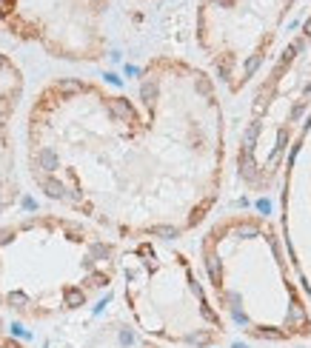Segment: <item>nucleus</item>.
<instances>
[{
    "label": "nucleus",
    "mask_w": 311,
    "mask_h": 348,
    "mask_svg": "<svg viewBox=\"0 0 311 348\" xmlns=\"http://www.w3.org/2000/svg\"><path fill=\"white\" fill-rule=\"evenodd\" d=\"M203 74L154 60L137 97L86 80H55L29 115V169L46 197L123 237H177L211 197L186 166L203 154L191 103Z\"/></svg>",
    "instance_id": "nucleus-1"
},
{
    "label": "nucleus",
    "mask_w": 311,
    "mask_h": 348,
    "mask_svg": "<svg viewBox=\"0 0 311 348\" xmlns=\"http://www.w3.org/2000/svg\"><path fill=\"white\" fill-rule=\"evenodd\" d=\"M115 248L69 217L0 226V308L40 320L74 311L109 286Z\"/></svg>",
    "instance_id": "nucleus-2"
},
{
    "label": "nucleus",
    "mask_w": 311,
    "mask_h": 348,
    "mask_svg": "<svg viewBox=\"0 0 311 348\" xmlns=\"http://www.w3.org/2000/svg\"><path fill=\"white\" fill-rule=\"evenodd\" d=\"M126 302L134 320L151 334L188 340L194 346L211 343L203 305L183 257H163L151 245H140L126 257Z\"/></svg>",
    "instance_id": "nucleus-3"
},
{
    "label": "nucleus",
    "mask_w": 311,
    "mask_h": 348,
    "mask_svg": "<svg viewBox=\"0 0 311 348\" xmlns=\"http://www.w3.org/2000/svg\"><path fill=\"white\" fill-rule=\"evenodd\" d=\"M23 92L20 71L12 66V60L0 55V211L14 200L12 183V143H9V126Z\"/></svg>",
    "instance_id": "nucleus-4"
},
{
    "label": "nucleus",
    "mask_w": 311,
    "mask_h": 348,
    "mask_svg": "<svg viewBox=\"0 0 311 348\" xmlns=\"http://www.w3.org/2000/svg\"><path fill=\"white\" fill-rule=\"evenodd\" d=\"M0 348H26L17 337L6 331V323H3V320H0Z\"/></svg>",
    "instance_id": "nucleus-5"
}]
</instances>
